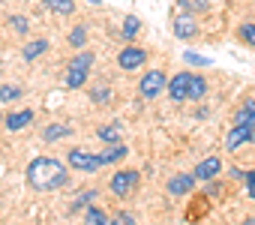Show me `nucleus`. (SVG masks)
I'll list each match as a JSON object with an SVG mask.
<instances>
[{"mask_svg":"<svg viewBox=\"0 0 255 225\" xmlns=\"http://www.w3.org/2000/svg\"><path fill=\"white\" fill-rule=\"evenodd\" d=\"M24 177H27V186L36 189V192H54V189H63L69 183V174H66V165L54 156H36L27 162L24 168Z\"/></svg>","mask_w":255,"mask_h":225,"instance_id":"nucleus-1","label":"nucleus"},{"mask_svg":"<svg viewBox=\"0 0 255 225\" xmlns=\"http://www.w3.org/2000/svg\"><path fill=\"white\" fill-rule=\"evenodd\" d=\"M168 96H171V102H198L207 96V81H204V75L183 69L168 81Z\"/></svg>","mask_w":255,"mask_h":225,"instance_id":"nucleus-2","label":"nucleus"},{"mask_svg":"<svg viewBox=\"0 0 255 225\" xmlns=\"http://www.w3.org/2000/svg\"><path fill=\"white\" fill-rule=\"evenodd\" d=\"M90 66H93V51H78L69 63H66V87L69 90H78L84 87V81L90 78Z\"/></svg>","mask_w":255,"mask_h":225,"instance_id":"nucleus-3","label":"nucleus"},{"mask_svg":"<svg viewBox=\"0 0 255 225\" xmlns=\"http://www.w3.org/2000/svg\"><path fill=\"white\" fill-rule=\"evenodd\" d=\"M66 162H69V168L84 171V174H93V171H99V168L105 165L102 153H90V150H84V147H72V150L66 153Z\"/></svg>","mask_w":255,"mask_h":225,"instance_id":"nucleus-4","label":"nucleus"},{"mask_svg":"<svg viewBox=\"0 0 255 225\" xmlns=\"http://www.w3.org/2000/svg\"><path fill=\"white\" fill-rule=\"evenodd\" d=\"M162 90H168L162 69H150V72H144V78H138V96L141 99H156V96H162Z\"/></svg>","mask_w":255,"mask_h":225,"instance_id":"nucleus-5","label":"nucleus"},{"mask_svg":"<svg viewBox=\"0 0 255 225\" xmlns=\"http://www.w3.org/2000/svg\"><path fill=\"white\" fill-rule=\"evenodd\" d=\"M135 186H138V171H135V168L114 171V174H111V180H108V189H111L117 198H126Z\"/></svg>","mask_w":255,"mask_h":225,"instance_id":"nucleus-6","label":"nucleus"},{"mask_svg":"<svg viewBox=\"0 0 255 225\" xmlns=\"http://www.w3.org/2000/svg\"><path fill=\"white\" fill-rule=\"evenodd\" d=\"M144 63H147V51L138 48V45H126V48L117 54V66H120L123 72H135V69H141Z\"/></svg>","mask_w":255,"mask_h":225,"instance_id":"nucleus-7","label":"nucleus"},{"mask_svg":"<svg viewBox=\"0 0 255 225\" xmlns=\"http://www.w3.org/2000/svg\"><path fill=\"white\" fill-rule=\"evenodd\" d=\"M195 183H198V177H195V171H180V174H171L168 177V183H165V189H168V195H174V198H186L192 189H195Z\"/></svg>","mask_w":255,"mask_h":225,"instance_id":"nucleus-8","label":"nucleus"},{"mask_svg":"<svg viewBox=\"0 0 255 225\" xmlns=\"http://www.w3.org/2000/svg\"><path fill=\"white\" fill-rule=\"evenodd\" d=\"M255 141V126H240L234 123L225 135V150H237L240 144H252Z\"/></svg>","mask_w":255,"mask_h":225,"instance_id":"nucleus-9","label":"nucleus"},{"mask_svg":"<svg viewBox=\"0 0 255 225\" xmlns=\"http://www.w3.org/2000/svg\"><path fill=\"white\" fill-rule=\"evenodd\" d=\"M192 15H195V12H180V15H174L171 30H174V36H177V39H189V36H195V33H198V21H195Z\"/></svg>","mask_w":255,"mask_h":225,"instance_id":"nucleus-10","label":"nucleus"},{"mask_svg":"<svg viewBox=\"0 0 255 225\" xmlns=\"http://www.w3.org/2000/svg\"><path fill=\"white\" fill-rule=\"evenodd\" d=\"M192 171H195V177H198V180L210 183V180H216V177H219V171H222V159H219V156H207V159H201Z\"/></svg>","mask_w":255,"mask_h":225,"instance_id":"nucleus-11","label":"nucleus"},{"mask_svg":"<svg viewBox=\"0 0 255 225\" xmlns=\"http://www.w3.org/2000/svg\"><path fill=\"white\" fill-rule=\"evenodd\" d=\"M33 123V111L30 108H21V111H12V114H6L3 117V126L9 129V132H18V129H24V126H30Z\"/></svg>","mask_w":255,"mask_h":225,"instance_id":"nucleus-12","label":"nucleus"},{"mask_svg":"<svg viewBox=\"0 0 255 225\" xmlns=\"http://www.w3.org/2000/svg\"><path fill=\"white\" fill-rule=\"evenodd\" d=\"M234 123H240V126H255V99H246V102L234 111Z\"/></svg>","mask_w":255,"mask_h":225,"instance_id":"nucleus-13","label":"nucleus"},{"mask_svg":"<svg viewBox=\"0 0 255 225\" xmlns=\"http://www.w3.org/2000/svg\"><path fill=\"white\" fill-rule=\"evenodd\" d=\"M138 33H141V18H138V15H126V18H123V27H120V36H123L126 42H132Z\"/></svg>","mask_w":255,"mask_h":225,"instance_id":"nucleus-14","label":"nucleus"},{"mask_svg":"<svg viewBox=\"0 0 255 225\" xmlns=\"http://www.w3.org/2000/svg\"><path fill=\"white\" fill-rule=\"evenodd\" d=\"M48 51V39H33V42H27L24 48H21V57L27 60V63H33L39 54H45Z\"/></svg>","mask_w":255,"mask_h":225,"instance_id":"nucleus-15","label":"nucleus"},{"mask_svg":"<svg viewBox=\"0 0 255 225\" xmlns=\"http://www.w3.org/2000/svg\"><path fill=\"white\" fill-rule=\"evenodd\" d=\"M66 135H72V126H66V123H51V126H45V132H42V138L51 144V141H60V138H66Z\"/></svg>","mask_w":255,"mask_h":225,"instance_id":"nucleus-16","label":"nucleus"},{"mask_svg":"<svg viewBox=\"0 0 255 225\" xmlns=\"http://www.w3.org/2000/svg\"><path fill=\"white\" fill-rule=\"evenodd\" d=\"M126 156H129V147H126V144H108V150L102 153L105 165H114V162H120V159H126Z\"/></svg>","mask_w":255,"mask_h":225,"instance_id":"nucleus-17","label":"nucleus"},{"mask_svg":"<svg viewBox=\"0 0 255 225\" xmlns=\"http://www.w3.org/2000/svg\"><path fill=\"white\" fill-rule=\"evenodd\" d=\"M96 135L105 141V144H120V123H105L96 129Z\"/></svg>","mask_w":255,"mask_h":225,"instance_id":"nucleus-18","label":"nucleus"},{"mask_svg":"<svg viewBox=\"0 0 255 225\" xmlns=\"http://www.w3.org/2000/svg\"><path fill=\"white\" fill-rule=\"evenodd\" d=\"M84 219L90 222V225H108L111 219H108V213L105 210H99V207H93V204H87L84 207Z\"/></svg>","mask_w":255,"mask_h":225,"instance_id":"nucleus-19","label":"nucleus"},{"mask_svg":"<svg viewBox=\"0 0 255 225\" xmlns=\"http://www.w3.org/2000/svg\"><path fill=\"white\" fill-rule=\"evenodd\" d=\"M177 6L183 12H207L213 6V0H177Z\"/></svg>","mask_w":255,"mask_h":225,"instance_id":"nucleus-20","label":"nucleus"},{"mask_svg":"<svg viewBox=\"0 0 255 225\" xmlns=\"http://www.w3.org/2000/svg\"><path fill=\"white\" fill-rule=\"evenodd\" d=\"M42 3H45L51 12H57V15H72V12H75V3H72V0H42Z\"/></svg>","mask_w":255,"mask_h":225,"instance_id":"nucleus-21","label":"nucleus"},{"mask_svg":"<svg viewBox=\"0 0 255 225\" xmlns=\"http://www.w3.org/2000/svg\"><path fill=\"white\" fill-rule=\"evenodd\" d=\"M237 39H240L243 45L255 48V21H246V24H240V27H237Z\"/></svg>","mask_w":255,"mask_h":225,"instance_id":"nucleus-22","label":"nucleus"},{"mask_svg":"<svg viewBox=\"0 0 255 225\" xmlns=\"http://www.w3.org/2000/svg\"><path fill=\"white\" fill-rule=\"evenodd\" d=\"M21 96H24V90L15 87V84H3V87H0V105H3V102H18Z\"/></svg>","mask_w":255,"mask_h":225,"instance_id":"nucleus-23","label":"nucleus"},{"mask_svg":"<svg viewBox=\"0 0 255 225\" xmlns=\"http://www.w3.org/2000/svg\"><path fill=\"white\" fill-rule=\"evenodd\" d=\"M84 42H87V27L84 24H75L72 33H69V45L72 48H84Z\"/></svg>","mask_w":255,"mask_h":225,"instance_id":"nucleus-24","label":"nucleus"},{"mask_svg":"<svg viewBox=\"0 0 255 225\" xmlns=\"http://www.w3.org/2000/svg\"><path fill=\"white\" fill-rule=\"evenodd\" d=\"M96 195H99V192H96V189H90V192H81V195H78V198H75V201H72V207H69V210H72V213H75V210H81V207H87V204H90V201H93V198H96Z\"/></svg>","mask_w":255,"mask_h":225,"instance_id":"nucleus-25","label":"nucleus"},{"mask_svg":"<svg viewBox=\"0 0 255 225\" xmlns=\"http://www.w3.org/2000/svg\"><path fill=\"white\" fill-rule=\"evenodd\" d=\"M9 27H12L15 33H27V27H30V24H27V18H24V15H9Z\"/></svg>","mask_w":255,"mask_h":225,"instance_id":"nucleus-26","label":"nucleus"},{"mask_svg":"<svg viewBox=\"0 0 255 225\" xmlns=\"http://www.w3.org/2000/svg\"><path fill=\"white\" fill-rule=\"evenodd\" d=\"M90 96H93L96 105H105V102L111 99V90H108V87H96V90H90Z\"/></svg>","mask_w":255,"mask_h":225,"instance_id":"nucleus-27","label":"nucleus"},{"mask_svg":"<svg viewBox=\"0 0 255 225\" xmlns=\"http://www.w3.org/2000/svg\"><path fill=\"white\" fill-rule=\"evenodd\" d=\"M246 189H249V198H255V171H246Z\"/></svg>","mask_w":255,"mask_h":225,"instance_id":"nucleus-28","label":"nucleus"},{"mask_svg":"<svg viewBox=\"0 0 255 225\" xmlns=\"http://www.w3.org/2000/svg\"><path fill=\"white\" fill-rule=\"evenodd\" d=\"M114 222H120V225H129V222H135V219H132V213H114Z\"/></svg>","mask_w":255,"mask_h":225,"instance_id":"nucleus-29","label":"nucleus"},{"mask_svg":"<svg viewBox=\"0 0 255 225\" xmlns=\"http://www.w3.org/2000/svg\"><path fill=\"white\" fill-rule=\"evenodd\" d=\"M228 174H231V177H234V180H246V171H243V168H231V171H228Z\"/></svg>","mask_w":255,"mask_h":225,"instance_id":"nucleus-30","label":"nucleus"},{"mask_svg":"<svg viewBox=\"0 0 255 225\" xmlns=\"http://www.w3.org/2000/svg\"><path fill=\"white\" fill-rule=\"evenodd\" d=\"M186 60H192V63H198V66H204V63H210V60H204V57H195V54H186Z\"/></svg>","mask_w":255,"mask_h":225,"instance_id":"nucleus-31","label":"nucleus"},{"mask_svg":"<svg viewBox=\"0 0 255 225\" xmlns=\"http://www.w3.org/2000/svg\"><path fill=\"white\" fill-rule=\"evenodd\" d=\"M0 123H3V114H0Z\"/></svg>","mask_w":255,"mask_h":225,"instance_id":"nucleus-32","label":"nucleus"}]
</instances>
